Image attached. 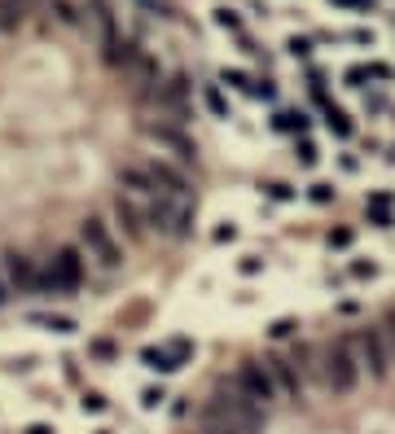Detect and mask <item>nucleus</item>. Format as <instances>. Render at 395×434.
<instances>
[{
	"label": "nucleus",
	"instance_id": "obj_1",
	"mask_svg": "<svg viewBox=\"0 0 395 434\" xmlns=\"http://www.w3.org/2000/svg\"><path fill=\"white\" fill-rule=\"evenodd\" d=\"M321 382H325V391L334 395H352L356 382H361V360H356L352 342H330L325 351H321Z\"/></svg>",
	"mask_w": 395,
	"mask_h": 434
},
{
	"label": "nucleus",
	"instance_id": "obj_2",
	"mask_svg": "<svg viewBox=\"0 0 395 434\" xmlns=\"http://www.w3.org/2000/svg\"><path fill=\"white\" fill-rule=\"evenodd\" d=\"M145 215H150V224L172 241L194 233V207H189V198H167V193H159V198H150Z\"/></svg>",
	"mask_w": 395,
	"mask_h": 434
},
{
	"label": "nucleus",
	"instance_id": "obj_3",
	"mask_svg": "<svg viewBox=\"0 0 395 434\" xmlns=\"http://www.w3.org/2000/svg\"><path fill=\"white\" fill-rule=\"evenodd\" d=\"M83 285V255L75 246L57 250V259H49V268H44V281H40V294H53V298H66L75 294Z\"/></svg>",
	"mask_w": 395,
	"mask_h": 434
},
{
	"label": "nucleus",
	"instance_id": "obj_4",
	"mask_svg": "<svg viewBox=\"0 0 395 434\" xmlns=\"http://www.w3.org/2000/svg\"><path fill=\"white\" fill-rule=\"evenodd\" d=\"M347 342H352L356 360H361V373H369V378H378V382L391 373V351H387V333H382V329L365 324V329H356Z\"/></svg>",
	"mask_w": 395,
	"mask_h": 434
},
{
	"label": "nucleus",
	"instance_id": "obj_5",
	"mask_svg": "<svg viewBox=\"0 0 395 434\" xmlns=\"http://www.w3.org/2000/svg\"><path fill=\"white\" fill-rule=\"evenodd\" d=\"M237 395L242 400H250L255 408H268L272 400H281V391H277V378H272V364H263V360H250V364L237 369Z\"/></svg>",
	"mask_w": 395,
	"mask_h": 434
},
{
	"label": "nucleus",
	"instance_id": "obj_6",
	"mask_svg": "<svg viewBox=\"0 0 395 434\" xmlns=\"http://www.w3.org/2000/svg\"><path fill=\"white\" fill-rule=\"evenodd\" d=\"M194 360V342L189 338H172V342H159V347H145L141 351V364L150 373H176Z\"/></svg>",
	"mask_w": 395,
	"mask_h": 434
},
{
	"label": "nucleus",
	"instance_id": "obj_7",
	"mask_svg": "<svg viewBox=\"0 0 395 434\" xmlns=\"http://www.w3.org/2000/svg\"><path fill=\"white\" fill-rule=\"evenodd\" d=\"M79 233H83V246H88V259H97L101 268H114V263L123 259V250H119L114 233H110L101 220H83Z\"/></svg>",
	"mask_w": 395,
	"mask_h": 434
},
{
	"label": "nucleus",
	"instance_id": "obj_8",
	"mask_svg": "<svg viewBox=\"0 0 395 434\" xmlns=\"http://www.w3.org/2000/svg\"><path fill=\"white\" fill-rule=\"evenodd\" d=\"M40 281H44V272L27 255H5V285L14 294H40Z\"/></svg>",
	"mask_w": 395,
	"mask_h": 434
},
{
	"label": "nucleus",
	"instance_id": "obj_9",
	"mask_svg": "<svg viewBox=\"0 0 395 434\" xmlns=\"http://www.w3.org/2000/svg\"><path fill=\"white\" fill-rule=\"evenodd\" d=\"M272 378H277V391L285 400H303V373H298V360H272Z\"/></svg>",
	"mask_w": 395,
	"mask_h": 434
},
{
	"label": "nucleus",
	"instance_id": "obj_10",
	"mask_svg": "<svg viewBox=\"0 0 395 434\" xmlns=\"http://www.w3.org/2000/svg\"><path fill=\"white\" fill-rule=\"evenodd\" d=\"M150 176H154V185H159V193H167V198H189V180H185V172H176L172 163H154Z\"/></svg>",
	"mask_w": 395,
	"mask_h": 434
},
{
	"label": "nucleus",
	"instance_id": "obj_11",
	"mask_svg": "<svg viewBox=\"0 0 395 434\" xmlns=\"http://www.w3.org/2000/svg\"><path fill=\"white\" fill-rule=\"evenodd\" d=\"M365 220L374 228H395V198L391 193H369L365 198Z\"/></svg>",
	"mask_w": 395,
	"mask_h": 434
},
{
	"label": "nucleus",
	"instance_id": "obj_12",
	"mask_svg": "<svg viewBox=\"0 0 395 434\" xmlns=\"http://www.w3.org/2000/svg\"><path fill=\"white\" fill-rule=\"evenodd\" d=\"M119 185L128 193H136V198H159V185H154L150 167H123V172H119Z\"/></svg>",
	"mask_w": 395,
	"mask_h": 434
},
{
	"label": "nucleus",
	"instance_id": "obj_13",
	"mask_svg": "<svg viewBox=\"0 0 395 434\" xmlns=\"http://www.w3.org/2000/svg\"><path fill=\"white\" fill-rule=\"evenodd\" d=\"M307 127H312V118L303 110H277L272 114V132H281V136H307Z\"/></svg>",
	"mask_w": 395,
	"mask_h": 434
},
{
	"label": "nucleus",
	"instance_id": "obj_14",
	"mask_svg": "<svg viewBox=\"0 0 395 434\" xmlns=\"http://www.w3.org/2000/svg\"><path fill=\"white\" fill-rule=\"evenodd\" d=\"M114 211H119V220H123V228H128V233H145V224H150L145 207H136V202H132V198H123V193H119Z\"/></svg>",
	"mask_w": 395,
	"mask_h": 434
},
{
	"label": "nucleus",
	"instance_id": "obj_15",
	"mask_svg": "<svg viewBox=\"0 0 395 434\" xmlns=\"http://www.w3.org/2000/svg\"><path fill=\"white\" fill-rule=\"evenodd\" d=\"M325 123H330V132H334L338 141H352V136H356L352 114H347V110H338V105H325Z\"/></svg>",
	"mask_w": 395,
	"mask_h": 434
},
{
	"label": "nucleus",
	"instance_id": "obj_16",
	"mask_svg": "<svg viewBox=\"0 0 395 434\" xmlns=\"http://www.w3.org/2000/svg\"><path fill=\"white\" fill-rule=\"evenodd\" d=\"M154 136H159L163 145H172V149H176V158H185V163H189V158H194V154H198V149H194V141H189V136H181V132L154 127Z\"/></svg>",
	"mask_w": 395,
	"mask_h": 434
},
{
	"label": "nucleus",
	"instance_id": "obj_17",
	"mask_svg": "<svg viewBox=\"0 0 395 434\" xmlns=\"http://www.w3.org/2000/svg\"><path fill=\"white\" fill-rule=\"evenodd\" d=\"M263 193H268L272 202H294V198H298V189L290 185V180H268V185H263Z\"/></svg>",
	"mask_w": 395,
	"mask_h": 434
},
{
	"label": "nucleus",
	"instance_id": "obj_18",
	"mask_svg": "<svg viewBox=\"0 0 395 434\" xmlns=\"http://www.w3.org/2000/svg\"><path fill=\"white\" fill-rule=\"evenodd\" d=\"M294 158L303 163V167H316V163H321V149H316V141L298 136V141H294Z\"/></svg>",
	"mask_w": 395,
	"mask_h": 434
},
{
	"label": "nucleus",
	"instance_id": "obj_19",
	"mask_svg": "<svg viewBox=\"0 0 395 434\" xmlns=\"http://www.w3.org/2000/svg\"><path fill=\"white\" fill-rule=\"evenodd\" d=\"M31 324L53 329V333H75V320H70V316H31Z\"/></svg>",
	"mask_w": 395,
	"mask_h": 434
},
{
	"label": "nucleus",
	"instance_id": "obj_20",
	"mask_svg": "<svg viewBox=\"0 0 395 434\" xmlns=\"http://www.w3.org/2000/svg\"><path fill=\"white\" fill-rule=\"evenodd\" d=\"M202 96H207V110H211L215 118H229V114H233V110H229V101H224V92L215 88V83H211V88L202 92Z\"/></svg>",
	"mask_w": 395,
	"mask_h": 434
},
{
	"label": "nucleus",
	"instance_id": "obj_21",
	"mask_svg": "<svg viewBox=\"0 0 395 434\" xmlns=\"http://www.w3.org/2000/svg\"><path fill=\"white\" fill-rule=\"evenodd\" d=\"M334 193H338V189H334L330 180H316V185L307 189V202H316V207H330V202H334Z\"/></svg>",
	"mask_w": 395,
	"mask_h": 434
},
{
	"label": "nucleus",
	"instance_id": "obj_22",
	"mask_svg": "<svg viewBox=\"0 0 395 434\" xmlns=\"http://www.w3.org/2000/svg\"><path fill=\"white\" fill-rule=\"evenodd\" d=\"M83 413H110V400H105L101 391H83Z\"/></svg>",
	"mask_w": 395,
	"mask_h": 434
},
{
	"label": "nucleus",
	"instance_id": "obj_23",
	"mask_svg": "<svg viewBox=\"0 0 395 434\" xmlns=\"http://www.w3.org/2000/svg\"><path fill=\"white\" fill-rule=\"evenodd\" d=\"M352 237H356V233H352V228H330V237H325V246H330V250H347V246H352Z\"/></svg>",
	"mask_w": 395,
	"mask_h": 434
},
{
	"label": "nucleus",
	"instance_id": "obj_24",
	"mask_svg": "<svg viewBox=\"0 0 395 434\" xmlns=\"http://www.w3.org/2000/svg\"><path fill=\"white\" fill-rule=\"evenodd\" d=\"M163 404H167L163 386H145V391H141V408H163Z\"/></svg>",
	"mask_w": 395,
	"mask_h": 434
},
{
	"label": "nucleus",
	"instance_id": "obj_25",
	"mask_svg": "<svg viewBox=\"0 0 395 434\" xmlns=\"http://www.w3.org/2000/svg\"><path fill=\"white\" fill-rule=\"evenodd\" d=\"M215 22H220L224 31H242V18H237V9H224V5H220V9H215Z\"/></svg>",
	"mask_w": 395,
	"mask_h": 434
},
{
	"label": "nucleus",
	"instance_id": "obj_26",
	"mask_svg": "<svg viewBox=\"0 0 395 434\" xmlns=\"http://www.w3.org/2000/svg\"><path fill=\"white\" fill-rule=\"evenodd\" d=\"M347 88H365V83H374V79H369V66H347Z\"/></svg>",
	"mask_w": 395,
	"mask_h": 434
},
{
	"label": "nucleus",
	"instance_id": "obj_27",
	"mask_svg": "<svg viewBox=\"0 0 395 434\" xmlns=\"http://www.w3.org/2000/svg\"><path fill=\"white\" fill-rule=\"evenodd\" d=\"M250 96H259V101H272V96H277V83H272V79H255V83H250Z\"/></svg>",
	"mask_w": 395,
	"mask_h": 434
},
{
	"label": "nucleus",
	"instance_id": "obj_28",
	"mask_svg": "<svg viewBox=\"0 0 395 434\" xmlns=\"http://www.w3.org/2000/svg\"><path fill=\"white\" fill-rule=\"evenodd\" d=\"M224 83H229V88H242V92H250V83H255V79H250L246 70H224Z\"/></svg>",
	"mask_w": 395,
	"mask_h": 434
},
{
	"label": "nucleus",
	"instance_id": "obj_29",
	"mask_svg": "<svg viewBox=\"0 0 395 434\" xmlns=\"http://www.w3.org/2000/svg\"><path fill=\"white\" fill-rule=\"evenodd\" d=\"M369 79H374V83H391L395 70H391L387 62H369Z\"/></svg>",
	"mask_w": 395,
	"mask_h": 434
},
{
	"label": "nucleus",
	"instance_id": "obj_30",
	"mask_svg": "<svg viewBox=\"0 0 395 434\" xmlns=\"http://www.w3.org/2000/svg\"><path fill=\"white\" fill-rule=\"evenodd\" d=\"M290 333H294V320L290 316H281V320L268 324V338H290Z\"/></svg>",
	"mask_w": 395,
	"mask_h": 434
},
{
	"label": "nucleus",
	"instance_id": "obj_31",
	"mask_svg": "<svg viewBox=\"0 0 395 434\" xmlns=\"http://www.w3.org/2000/svg\"><path fill=\"white\" fill-rule=\"evenodd\" d=\"M88 355H97V360H110V355H114V342H105V338H97V342H88Z\"/></svg>",
	"mask_w": 395,
	"mask_h": 434
},
{
	"label": "nucleus",
	"instance_id": "obj_32",
	"mask_svg": "<svg viewBox=\"0 0 395 434\" xmlns=\"http://www.w3.org/2000/svg\"><path fill=\"white\" fill-rule=\"evenodd\" d=\"M285 48H290V57H307V53H312V40H298V35H294Z\"/></svg>",
	"mask_w": 395,
	"mask_h": 434
},
{
	"label": "nucleus",
	"instance_id": "obj_33",
	"mask_svg": "<svg viewBox=\"0 0 395 434\" xmlns=\"http://www.w3.org/2000/svg\"><path fill=\"white\" fill-rule=\"evenodd\" d=\"M365 110H369V114H378V110H387V96H382V92H374V96H365Z\"/></svg>",
	"mask_w": 395,
	"mask_h": 434
},
{
	"label": "nucleus",
	"instance_id": "obj_34",
	"mask_svg": "<svg viewBox=\"0 0 395 434\" xmlns=\"http://www.w3.org/2000/svg\"><path fill=\"white\" fill-rule=\"evenodd\" d=\"M352 276H356V281H365V276H374V263L356 259V263H352Z\"/></svg>",
	"mask_w": 395,
	"mask_h": 434
},
{
	"label": "nucleus",
	"instance_id": "obj_35",
	"mask_svg": "<svg viewBox=\"0 0 395 434\" xmlns=\"http://www.w3.org/2000/svg\"><path fill=\"white\" fill-rule=\"evenodd\" d=\"M259 268H263V259H259V255H246V259H242V272H246V276H255Z\"/></svg>",
	"mask_w": 395,
	"mask_h": 434
},
{
	"label": "nucleus",
	"instance_id": "obj_36",
	"mask_svg": "<svg viewBox=\"0 0 395 434\" xmlns=\"http://www.w3.org/2000/svg\"><path fill=\"white\" fill-rule=\"evenodd\" d=\"M343 172H361V158H356V154H343Z\"/></svg>",
	"mask_w": 395,
	"mask_h": 434
},
{
	"label": "nucleus",
	"instance_id": "obj_37",
	"mask_svg": "<svg viewBox=\"0 0 395 434\" xmlns=\"http://www.w3.org/2000/svg\"><path fill=\"white\" fill-rule=\"evenodd\" d=\"M27 434H53L49 426H27Z\"/></svg>",
	"mask_w": 395,
	"mask_h": 434
},
{
	"label": "nucleus",
	"instance_id": "obj_38",
	"mask_svg": "<svg viewBox=\"0 0 395 434\" xmlns=\"http://www.w3.org/2000/svg\"><path fill=\"white\" fill-rule=\"evenodd\" d=\"M5 298H9V285H5V281H0V307H5Z\"/></svg>",
	"mask_w": 395,
	"mask_h": 434
},
{
	"label": "nucleus",
	"instance_id": "obj_39",
	"mask_svg": "<svg viewBox=\"0 0 395 434\" xmlns=\"http://www.w3.org/2000/svg\"><path fill=\"white\" fill-rule=\"evenodd\" d=\"M97 434H110V430H97Z\"/></svg>",
	"mask_w": 395,
	"mask_h": 434
}]
</instances>
